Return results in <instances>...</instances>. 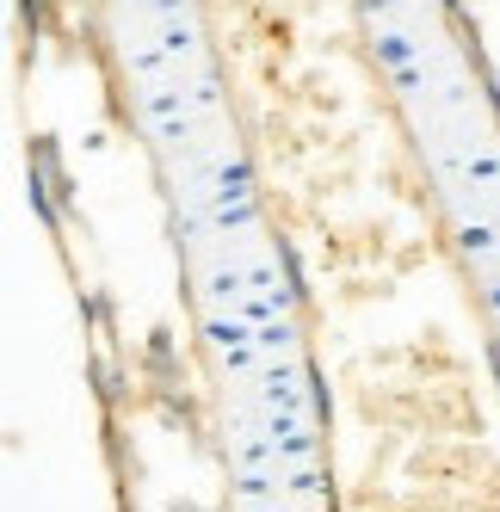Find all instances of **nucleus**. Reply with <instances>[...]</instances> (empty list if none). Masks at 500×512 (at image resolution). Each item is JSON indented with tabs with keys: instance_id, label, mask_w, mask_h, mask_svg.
Wrapping results in <instances>:
<instances>
[{
	"instance_id": "f257e3e1",
	"label": "nucleus",
	"mask_w": 500,
	"mask_h": 512,
	"mask_svg": "<svg viewBox=\"0 0 500 512\" xmlns=\"http://www.w3.org/2000/svg\"><path fill=\"white\" fill-rule=\"evenodd\" d=\"M377 56H383L389 68H408V38H383V44H377Z\"/></svg>"
}]
</instances>
